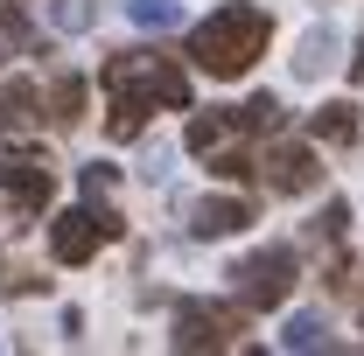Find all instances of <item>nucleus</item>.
Masks as SVG:
<instances>
[{
  "instance_id": "nucleus-3",
  "label": "nucleus",
  "mask_w": 364,
  "mask_h": 356,
  "mask_svg": "<svg viewBox=\"0 0 364 356\" xmlns=\"http://www.w3.org/2000/svg\"><path fill=\"white\" fill-rule=\"evenodd\" d=\"M119 230H127L119 210L77 203V210H63V217L49 223V252H56V266H85V259H98V245H112Z\"/></svg>"
},
{
  "instance_id": "nucleus-6",
  "label": "nucleus",
  "mask_w": 364,
  "mask_h": 356,
  "mask_svg": "<svg viewBox=\"0 0 364 356\" xmlns=\"http://www.w3.org/2000/svg\"><path fill=\"white\" fill-rule=\"evenodd\" d=\"M259 182H267L273 196H309L322 182V161H316V147H301V140H280L267 154V168H259Z\"/></svg>"
},
{
  "instance_id": "nucleus-25",
  "label": "nucleus",
  "mask_w": 364,
  "mask_h": 356,
  "mask_svg": "<svg viewBox=\"0 0 364 356\" xmlns=\"http://www.w3.org/2000/svg\"><path fill=\"white\" fill-rule=\"evenodd\" d=\"M0 63H7V49H0Z\"/></svg>"
},
{
  "instance_id": "nucleus-21",
  "label": "nucleus",
  "mask_w": 364,
  "mask_h": 356,
  "mask_svg": "<svg viewBox=\"0 0 364 356\" xmlns=\"http://www.w3.org/2000/svg\"><path fill=\"white\" fill-rule=\"evenodd\" d=\"M56 28H91V0H56Z\"/></svg>"
},
{
  "instance_id": "nucleus-9",
  "label": "nucleus",
  "mask_w": 364,
  "mask_h": 356,
  "mask_svg": "<svg viewBox=\"0 0 364 356\" xmlns=\"http://www.w3.org/2000/svg\"><path fill=\"white\" fill-rule=\"evenodd\" d=\"M36 105H43V91L28 84V77H7V84H0V133H36V126H43Z\"/></svg>"
},
{
  "instance_id": "nucleus-20",
  "label": "nucleus",
  "mask_w": 364,
  "mask_h": 356,
  "mask_svg": "<svg viewBox=\"0 0 364 356\" xmlns=\"http://www.w3.org/2000/svg\"><path fill=\"white\" fill-rule=\"evenodd\" d=\"M112 175H119L112 161H91V168H85V175H77V182H85V196H91V203H98V196L112 189Z\"/></svg>"
},
{
  "instance_id": "nucleus-24",
  "label": "nucleus",
  "mask_w": 364,
  "mask_h": 356,
  "mask_svg": "<svg viewBox=\"0 0 364 356\" xmlns=\"http://www.w3.org/2000/svg\"><path fill=\"white\" fill-rule=\"evenodd\" d=\"M350 77H364V43H358V56H350Z\"/></svg>"
},
{
  "instance_id": "nucleus-7",
  "label": "nucleus",
  "mask_w": 364,
  "mask_h": 356,
  "mask_svg": "<svg viewBox=\"0 0 364 356\" xmlns=\"http://www.w3.org/2000/svg\"><path fill=\"white\" fill-rule=\"evenodd\" d=\"M252 223V203L245 196H203L196 210H189V230L196 238H231V230H245Z\"/></svg>"
},
{
  "instance_id": "nucleus-22",
  "label": "nucleus",
  "mask_w": 364,
  "mask_h": 356,
  "mask_svg": "<svg viewBox=\"0 0 364 356\" xmlns=\"http://www.w3.org/2000/svg\"><path fill=\"white\" fill-rule=\"evenodd\" d=\"M140 175H147V182H168V147H147V161H140Z\"/></svg>"
},
{
  "instance_id": "nucleus-13",
  "label": "nucleus",
  "mask_w": 364,
  "mask_h": 356,
  "mask_svg": "<svg viewBox=\"0 0 364 356\" xmlns=\"http://www.w3.org/2000/svg\"><path fill=\"white\" fill-rule=\"evenodd\" d=\"M329 63H336V28H309L294 49V77H322Z\"/></svg>"
},
{
  "instance_id": "nucleus-1",
  "label": "nucleus",
  "mask_w": 364,
  "mask_h": 356,
  "mask_svg": "<svg viewBox=\"0 0 364 356\" xmlns=\"http://www.w3.org/2000/svg\"><path fill=\"white\" fill-rule=\"evenodd\" d=\"M267 7H252V0H225L210 21H196L189 28V63L196 70H210V77H245L259 56H267Z\"/></svg>"
},
{
  "instance_id": "nucleus-12",
  "label": "nucleus",
  "mask_w": 364,
  "mask_h": 356,
  "mask_svg": "<svg viewBox=\"0 0 364 356\" xmlns=\"http://www.w3.org/2000/svg\"><path fill=\"white\" fill-rule=\"evenodd\" d=\"M280 119H287V112H280V98H273V91H252V98L231 112V126H238V133H280Z\"/></svg>"
},
{
  "instance_id": "nucleus-23",
  "label": "nucleus",
  "mask_w": 364,
  "mask_h": 356,
  "mask_svg": "<svg viewBox=\"0 0 364 356\" xmlns=\"http://www.w3.org/2000/svg\"><path fill=\"white\" fill-rule=\"evenodd\" d=\"M0 266H7V259H0ZM36 287H43L36 272H14V279H7V294H36Z\"/></svg>"
},
{
  "instance_id": "nucleus-16",
  "label": "nucleus",
  "mask_w": 364,
  "mask_h": 356,
  "mask_svg": "<svg viewBox=\"0 0 364 356\" xmlns=\"http://www.w3.org/2000/svg\"><path fill=\"white\" fill-rule=\"evenodd\" d=\"M127 14H134V28H182V0H127Z\"/></svg>"
},
{
  "instance_id": "nucleus-19",
  "label": "nucleus",
  "mask_w": 364,
  "mask_h": 356,
  "mask_svg": "<svg viewBox=\"0 0 364 356\" xmlns=\"http://www.w3.org/2000/svg\"><path fill=\"white\" fill-rule=\"evenodd\" d=\"M0 35H14V43H28L36 28H28V7L21 0H0Z\"/></svg>"
},
{
  "instance_id": "nucleus-15",
  "label": "nucleus",
  "mask_w": 364,
  "mask_h": 356,
  "mask_svg": "<svg viewBox=\"0 0 364 356\" xmlns=\"http://www.w3.org/2000/svg\"><path fill=\"white\" fill-rule=\"evenodd\" d=\"M225 133H231V112H196V119H189V154H218V147H225Z\"/></svg>"
},
{
  "instance_id": "nucleus-4",
  "label": "nucleus",
  "mask_w": 364,
  "mask_h": 356,
  "mask_svg": "<svg viewBox=\"0 0 364 356\" xmlns=\"http://www.w3.org/2000/svg\"><path fill=\"white\" fill-rule=\"evenodd\" d=\"M231 335H245V308H218V301L176 308V350H231Z\"/></svg>"
},
{
  "instance_id": "nucleus-17",
  "label": "nucleus",
  "mask_w": 364,
  "mask_h": 356,
  "mask_svg": "<svg viewBox=\"0 0 364 356\" xmlns=\"http://www.w3.org/2000/svg\"><path fill=\"white\" fill-rule=\"evenodd\" d=\"M210 175H218V182H252L259 168H252L245 147H225V154H210Z\"/></svg>"
},
{
  "instance_id": "nucleus-8",
  "label": "nucleus",
  "mask_w": 364,
  "mask_h": 356,
  "mask_svg": "<svg viewBox=\"0 0 364 356\" xmlns=\"http://www.w3.org/2000/svg\"><path fill=\"white\" fill-rule=\"evenodd\" d=\"M140 77H147V98L168 105V112H189V70L176 56H140Z\"/></svg>"
},
{
  "instance_id": "nucleus-18",
  "label": "nucleus",
  "mask_w": 364,
  "mask_h": 356,
  "mask_svg": "<svg viewBox=\"0 0 364 356\" xmlns=\"http://www.w3.org/2000/svg\"><path fill=\"white\" fill-rule=\"evenodd\" d=\"M343 223H350V203H329V210H322V217L309 223V230H316L322 245H336V238H343Z\"/></svg>"
},
{
  "instance_id": "nucleus-5",
  "label": "nucleus",
  "mask_w": 364,
  "mask_h": 356,
  "mask_svg": "<svg viewBox=\"0 0 364 356\" xmlns=\"http://www.w3.org/2000/svg\"><path fill=\"white\" fill-rule=\"evenodd\" d=\"M0 196L21 210V217H43L56 175H49V154H0Z\"/></svg>"
},
{
  "instance_id": "nucleus-2",
  "label": "nucleus",
  "mask_w": 364,
  "mask_h": 356,
  "mask_svg": "<svg viewBox=\"0 0 364 356\" xmlns=\"http://www.w3.org/2000/svg\"><path fill=\"white\" fill-rule=\"evenodd\" d=\"M294 279H301V259H294V245H267V252H252V259H238L231 266V294H238V308H280L287 294H294Z\"/></svg>"
},
{
  "instance_id": "nucleus-14",
  "label": "nucleus",
  "mask_w": 364,
  "mask_h": 356,
  "mask_svg": "<svg viewBox=\"0 0 364 356\" xmlns=\"http://www.w3.org/2000/svg\"><path fill=\"white\" fill-rule=\"evenodd\" d=\"M280 350H329V321H322V314H294V321H287V328H280Z\"/></svg>"
},
{
  "instance_id": "nucleus-10",
  "label": "nucleus",
  "mask_w": 364,
  "mask_h": 356,
  "mask_svg": "<svg viewBox=\"0 0 364 356\" xmlns=\"http://www.w3.org/2000/svg\"><path fill=\"white\" fill-rule=\"evenodd\" d=\"M85 98H91V84L77 70H56V77H49V119H56V126H77V119H85Z\"/></svg>"
},
{
  "instance_id": "nucleus-11",
  "label": "nucleus",
  "mask_w": 364,
  "mask_h": 356,
  "mask_svg": "<svg viewBox=\"0 0 364 356\" xmlns=\"http://www.w3.org/2000/svg\"><path fill=\"white\" fill-rule=\"evenodd\" d=\"M309 133H316V140H329V147H350V140H358V105H350V98L322 105L316 119H309Z\"/></svg>"
}]
</instances>
